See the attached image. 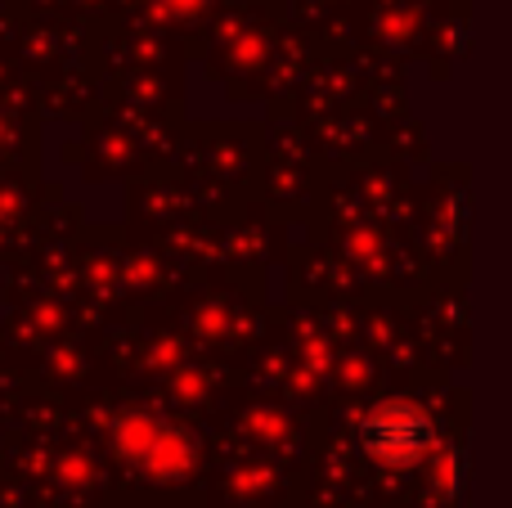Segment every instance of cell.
<instances>
[{
	"label": "cell",
	"mask_w": 512,
	"mask_h": 508,
	"mask_svg": "<svg viewBox=\"0 0 512 508\" xmlns=\"http://www.w3.org/2000/svg\"><path fill=\"white\" fill-rule=\"evenodd\" d=\"M360 446L382 468H414L436 446V423L414 401H382L360 419Z\"/></svg>",
	"instance_id": "cell-1"
}]
</instances>
